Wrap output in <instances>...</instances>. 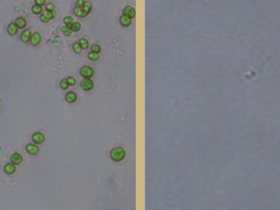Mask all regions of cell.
I'll return each instance as SVG.
<instances>
[{"mask_svg":"<svg viewBox=\"0 0 280 210\" xmlns=\"http://www.w3.org/2000/svg\"><path fill=\"white\" fill-rule=\"evenodd\" d=\"M88 58L89 59H90L91 61H97L99 59V54H95V53H89L88 54Z\"/></svg>","mask_w":280,"mask_h":210,"instance_id":"23","label":"cell"},{"mask_svg":"<svg viewBox=\"0 0 280 210\" xmlns=\"http://www.w3.org/2000/svg\"><path fill=\"white\" fill-rule=\"evenodd\" d=\"M67 79V82H68V84H69L70 86H75L76 84V80H75V78L73 77V76H69Z\"/></svg>","mask_w":280,"mask_h":210,"instance_id":"27","label":"cell"},{"mask_svg":"<svg viewBox=\"0 0 280 210\" xmlns=\"http://www.w3.org/2000/svg\"><path fill=\"white\" fill-rule=\"evenodd\" d=\"M122 13H123L124 16H126V17H128L130 19L135 17V15H136L135 9L131 6L125 7L123 8V10H122Z\"/></svg>","mask_w":280,"mask_h":210,"instance_id":"4","label":"cell"},{"mask_svg":"<svg viewBox=\"0 0 280 210\" xmlns=\"http://www.w3.org/2000/svg\"><path fill=\"white\" fill-rule=\"evenodd\" d=\"M61 31H62V33H63L66 36H71V35H72V31H71V30L67 25L63 26V27L61 28Z\"/></svg>","mask_w":280,"mask_h":210,"instance_id":"20","label":"cell"},{"mask_svg":"<svg viewBox=\"0 0 280 210\" xmlns=\"http://www.w3.org/2000/svg\"><path fill=\"white\" fill-rule=\"evenodd\" d=\"M63 22L65 25H67V26L70 25H71L73 23V17L71 16H67L63 18Z\"/></svg>","mask_w":280,"mask_h":210,"instance_id":"22","label":"cell"},{"mask_svg":"<svg viewBox=\"0 0 280 210\" xmlns=\"http://www.w3.org/2000/svg\"><path fill=\"white\" fill-rule=\"evenodd\" d=\"M18 31V27L16 25L15 23H10L8 26H7V33L10 35H17Z\"/></svg>","mask_w":280,"mask_h":210,"instance_id":"12","label":"cell"},{"mask_svg":"<svg viewBox=\"0 0 280 210\" xmlns=\"http://www.w3.org/2000/svg\"><path fill=\"white\" fill-rule=\"evenodd\" d=\"M39 19H40V20H41V21H43V22H49V21H50V20H49V19L47 18L46 17H44V16H43V14H42V15L40 16V17H39Z\"/></svg>","mask_w":280,"mask_h":210,"instance_id":"31","label":"cell"},{"mask_svg":"<svg viewBox=\"0 0 280 210\" xmlns=\"http://www.w3.org/2000/svg\"><path fill=\"white\" fill-rule=\"evenodd\" d=\"M85 1H84V0H78L75 3V7H83L85 5Z\"/></svg>","mask_w":280,"mask_h":210,"instance_id":"29","label":"cell"},{"mask_svg":"<svg viewBox=\"0 0 280 210\" xmlns=\"http://www.w3.org/2000/svg\"><path fill=\"white\" fill-rule=\"evenodd\" d=\"M79 45L81 46L82 49H87L89 48V41H88L86 39H85V38H81V39H79Z\"/></svg>","mask_w":280,"mask_h":210,"instance_id":"18","label":"cell"},{"mask_svg":"<svg viewBox=\"0 0 280 210\" xmlns=\"http://www.w3.org/2000/svg\"><path fill=\"white\" fill-rule=\"evenodd\" d=\"M25 149H26L27 153L31 155H36L39 151V147L35 144H28L25 146Z\"/></svg>","mask_w":280,"mask_h":210,"instance_id":"7","label":"cell"},{"mask_svg":"<svg viewBox=\"0 0 280 210\" xmlns=\"http://www.w3.org/2000/svg\"><path fill=\"white\" fill-rule=\"evenodd\" d=\"M92 7H93V5H92L91 2H89V1H85V5L83 7V11H84L85 17H87L89 14V13L91 12Z\"/></svg>","mask_w":280,"mask_h":210,"instance_id":"13","label":"cell"},{"mask_svg":"<svg viewBox=\"0 0 280 210\" xmlns=\"http://www.w3.org/2000/svg\"><path fill=\"white\" fill-rule=\"evenodd\" d=\"M74 13L75 16L79 17H85V13L83 11V7H75L74 8Z\"/></svg>","mask_w":280,"mask_h":210,"instance_id":"17","label":"cell"},{"mask_svg":"<svg viewBox=\"0 0 280 210\" xmlns=\"http://www.w3.org/2000/svg\"><path fill=\"white\" fill-rule=\"evenodd\" d=\"M44 140H45V136H44L43 134L40 133V132H36V133H35L32 136V140H33V142L35 143V144H42L44 141Z\"/></svg>","mask_w":280,"mask_h":210,"instance_id":"6","label":"cell"},{"mask_svg":"<svg viewBox=\"0 0 280 210\" xmlns=\"http://www.w3.org/2000/svg\"><path fill=\"white\" fill-rule=\"evenodd\" d=\"M55 8V5L53 3H49L46 4V11H49V12H52V11H54Z\"/></svg>","mask_w":280,"mask_h":210,"instance_id":"28","label":"cell"},{"mask_svg":"<svg viewBox=\"0 0 280 210\" xmlns=\"http://www.w3.org/2000/svg\"><path fill=\"white\" fill-rule=\"evenodd\" d=\"M43 15L44 17H46L49 20H51V19L54 18L57 15V13L55 11H52V12H49V11H45L44 13H43Z\"/></svg>","mask_w":280,"mask_h":210,"instance_id":"19","label":"cell"},{"mask_svg":"<svg viewBox=\"0 0 280 210\" xmlns=\"http://www.w3.org/2000/svg\"><path fill=\"white\" fill-rule=\"evenodd\" d=\"M35 5H37V6H39V7H42V6H43V5H45V0H35Z\"/></svg>","mask_w":280,"mask_h":210,"instance_id":"30","label":"cell"},{"mask_svg":"<svg viewBox=\"0 0 280 210\" xmlns=\"http://www.w3.org/2000/svg\"><path fill=\"white\" fill-rule=\"evenodd\" d=\"M81 24L79 22H73L71 25H68V27L71 30L72 32H77L81 29Z\"/></svg>","mask_w":280,"mask_h":210,"instance_id":"16","label":"cell"},{"mask_svg":"<svg viewBox=\"0 0 280 210\" xmlns=\"http://www.w3.org/2000/svg\"><path fill=\"white\" fill-rule=\"evenodd\" d=\"M41 39H42V38H41L40 34L38 33V32H36V33H34V34L31 35L30 43H31V44L32 45V46H37V45H39V44L40 43Z\"/></svg>","mask_w":280,"mask_h":210,"instance_id":"5","label":"cell"},{"mask_svg":"<svg viewBox=\"0 0 280 210\" xmlns=\"http://www.w3.org/2000/svg\"><path fill=\"white\" fill-rule=\"evenodd\" d=\"M15 24L18 27V29H24L26 25V21L23 17H18L16 20Z\"/></svg>","mask_w":280,"mask_h":210,"instance_id":"14","label":"cell"},{"mask_svg":"<svg viewBox=\"0 0 280 210\" xmlns=\"http://www.w3.org/2000/svg\"><path fill=\"white\" fill-rule=\"evenodd\" d=\"M110 157L114 162H121L125 157V150L122 147H116L110 152Z\"/></svg>","mask_w":280,"mask_h":210,"instance_id":"1","label":"cell"},{"mask_svg":"<svg viewBox=\"0 0 280 210\" xmlns=\"http://www.w3.org/2000/svg\"><path fill=\"white\" fill-rule=\"evenodd\" d=\"M73 51L75 53V54H80L81 53V51H82V48H81V46L79 45V43H75L73 44Z\"/></svg>","mask_w":280,"mask_h":210,"instance_id":"25","label":"cell"},{"mask_svg":"<svg viewBox=\"0 0 280 210\" xmlns=\"http://www.w3.org/2000/svg\"><path fill=\"white\" fill-rule=\"evenodd\" d=\"M131 22H132L131 19L129 18V17H126V16L122 15L121 17H120V23H121V25L122 26H124V27L129 26V25H131Z\"/></svg>","mask_w":280,"mask_h":210,"instance_id":"11","label":"cell"},{"mask_svg":"<svg viewBox=\"0 0 280 210\" xmlns=\"http://www.w3.org/2000/svg\"><path fill=\"white\" fill-rule=\"evenodd\" d=\"M101 50H102L101 46L98 45V44H97V43L93 44V45L91 46V51L93 52V53H95V54H99V53L101 52Z\"/></svg>","mask_w":280,"mask_h":210,"instance_id":"24","label":"cell"},{"mask_svg":"<svg viewBox=\"0 0 280 210\" xmlns=\"http://www.w3.org/2000/svg\"><path fill=\"white\" fill-rule=\"evenodd\" d=\"M42 7H39V6H37V5H34V6L32 7V12H33V13L34 14H39V13H42Z\"/></svg>","mask_w":280,"mask_h":210,"instance_id":"26","label":"cell"},{"mask_svg":"<svg viewBox=\"0 0 280 210\" xmlns=\"http://www.w3.org/2000/svg\"><path fill=\"white\" fill-rule=\"evenodd\" d=\"M69 84L67 82V79H62V80L60 81V87H61V90H66L69 88Z\"/></svg>","mask_w":280,"mask_h":210,"instance_id":"21","label":"cell"},{"mask_svg":"<svg viewBox=\"0 0 280 210\" xmlns=\"http://www.w3.org/2000/svg\"><path fill=\"white\" fill-rule=\"evenodd\" d=\"M31 35H31V30H29V29L25 30V31L22 32L21 35V40L23 43H28V42L31 40Z\"/></svg>","mask_w":280,"mask_h":210,"instance_id":"9","label":"cell"},{"mask_svg":"<svg viewBox=\"0 0 280 210\" xmlns=\"http://www.w3.org/2000/svg\"><path fill=\"white\" fill-rule=\"evenodd\" d=\"M80 86L84 90L89 91L93 89L94 84H93V81L90 78H84L80 82Z\"/></svg>","mask_w":280,"mask_h":210,"instance_id":"2","label":"cell"},{"mask_svg":"<svg viewBox=\"0 0 280 210\" xmlns=\"http://www.w3.org/2000/svg\"><path fill=\"white\" fill-rule=\"evenodd\" d=\"M65 99H66V101H67V103L73 104V103H75L77 100V94L75 92H73V91L68 92L66 94V96H65Z\"/></svg>","mask_w":280,"mask_h":210,"instance_id":"10","label":"cell"},{"mask_svg":"<svg viewBox=\"0 0 280 210\" xmlns=\"http://www.w3.org/2000/svg\"><path fill=\"white\" fill-rule=\"evenodd\" d=\"M16 171V167L14 164H12V163H7L4 166V172L7 173V174H13L15 173Z\"/></svg>","mask_w":280,"mask_h":210,"instance_id":"15","label":"cell"},{"mask_svg":"<svg viewBox=\"0 0 280 210\" xmlns=\"http://www.w3.org/2000/svg\"><path fill=\"white\" fill-rule=\"evenodd\" d=\"M22 161H23V158L20 154L15 153L11 156V162H12V164H14V165L21 164L22 163Z\"/></svg>","mask_w":280,"mask_h":210,"instance_id":"8","label":"cell"},{"mask_svg":"<svg viewBox=\"0 0 280 210\" xmlns=\"http://www.w3.org/2000/svg\"><path fill=\"white\" fill-rule=\"evenodd\" d=\"M80 75L84 78H91L94 75V70L89 66H84L80 69Z\"/></svg>","mask_w":280,"mask_h":210,"instance_id":"3","label":"cell"}]
</instances>
